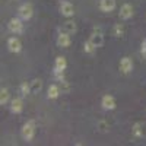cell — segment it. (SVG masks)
I'll return each mask as SVG.
<instances>
[{"mask_svg": "<svg viewBox=\"0 0 146 146\" xmlns=\"http://www.w3.org/2000/svg\"><path fill=\"white\" fill-rule=\"evenodd\" d=\"M35 129H36V124H35L34 120L27 121V123L23 124V127H22V137H23V140L31 142L34 139V136H35Z\"/></svg>", "mask_w": 146, "mask_h": 146, "instance_id": "obj_1", "label": "cell"}, {"mask_svg": "<svg viewBox=\"0 0 146 146\" xmlns=\"http://www.w3.org/2000/svg\"><path fill=\"white\" fill-rule=\"evenodd\" d=\"M18 15L22 21H29L34 15V7L31 3H23L19 9H18Z\"/></svg>", "mask_w": 146, "mask_h": 146, "instance_id": "obj_2", "label": "cell"}, {"mask_svg": "<svg viewBox=\"0 0 146 146\" xmlns=\"http://www.w3.org/2000/svg\"><path fill=\"white\" fill-rule=\"evenodd\" d=\"M89 41H91L96 48L101 47V45L104 44V34H102V29H101V28H95L94 32H92L91 36H89Z\"/></svg>", "mask_w": 146, "mask_h": 146, "instance_id": "obj_3", "label": "cell"}, {"mask_svg": "<svg viewBox=\"0 0 146 146\" xmlns=\"http://www.w3.org/2000/svg\"><path fill=\"white\" fill-rule=\"evenodd\" d=\"M7 28L12 34H21L23 31V23L21 18H12L7 23Z\"/></svg>", "mask_w": 146, "mask_h": 146, "instance_id": "obj_4", "label": "cell"}, {"mask_svg": "<svg viewBox=\"0 0 146 146\" xmlns=\"http://www.w3.org/2000/svg\"><path fill=\"white\" fill-rule=\"evenodd\" d=\"M101 105L104 110H108V111H111L117 107V102H115V98L113 95H104L102 100H101Z\"/></svg>", "mask_w": 146, "mask_h": 146, "instance_id": "obj_5", "label": "cell"}, {"mask_svg": "<svg viewBox=\"0 0 146 146\" xmlns=\"http://www.w3.org/2000/svg\"><path fill=\"white\" fill-rule=\"evenodd\" d=\"M7 48L10 53H21L22 50V42L19 38H16V36H12V38L7 40Z\"/></svg>", "mask_w": 146, "mask_h": 146, "instance_id": "obj_6", "label": "cell"}, {"mask_svg": "<svg viewBox=\"0 0 146 146\" xmlns=\"http://www.w3.org/2000/svg\"><path fill=\"white\" fill-rule=\"evenodd\" d=\"M72 40H70V34L63 31V32H60L58 36H57V45L58 47H62V48H67L70 45Z\"/></svg>", "mask_w": 146, "mask_h": 146, "instance_id": "obj_7", "label": "cell"}, {"mask_svg": "<svg viewBox=\"0 0 146 146\" xmlns=\"http://www.w3.org/2000/svg\"><path fill=\"white\" fill-rule=\"evenodd\" d=\"M60 13L66 18H72L75 15V7L69 2H62V5H60Z\"/></svg>", "mask_w": 146, "mask_h": 146, "instance_id": "obj_8", "label": "cell"}, {"mask_svg": "<svg viewBox=\"0 0 146 146\" xmlns=\"http://www.w3.org/2000/svg\"><path fill=\"white\" fill-rule=\"evenodd\" d=\"M118 15H120V19H123V21H127L133 16V7L129 3H124L123 6L120 7V12H118Z\"/></svg>", "mask_w": 146, "mask_h": 146, "instance_id": "obj_9", "label": "cell"}, {"mask_svg": "<svg viewBox=\"0 0 146 146\" xmlns=\"http://www.w3.org/2000/svg\"><path fill=\"white\" fill-rule=\"evenodd\" d=\"M120 70L121 73H124V75H127V73H130L133 70V62L130 57H123L120 60Z\"/></svg>", "mask_w": 146, "mask_h": 146, "instance_id": "obj_10", "label": "cell"}, {"mask_svg": "<svg viewBox=\"0 0 146 146\" xmlns=\"http://www.w3.org/2000/svg\"><path fill=\"white\" fill-rule=\"evenodd\" d=\"M10 111L13 114H21L23 111V101L22 98H15L10 101Z\"/></svg>", "mask_w": 146, "mask_h": 146, "instance_id": "obj_11", "label": "cell"}, {"mask_svg": "<svg viewBox=\"0 0 146 146\" xmlns=\"http://www.w3.org/2000/svg\"><path fill=\"white\" fill-rule=\"evenodd\" d=\"M60 86L58 85H56V83H53V85H50L48 86V91H47V96H48V100H57L58 98V95H60Z\"/></svg>", "mask_w": 146, "mask_h": 146, "instance_id": "obj_12", "label": "cell"}, {"mask_svg": "<svg viewBox=\"0 0 146 146\" xmlns=\"http://www.w3.org/2000/svg\"><path fill=\"white\" fill-rule=\"evenodd\" d=\"M100 9L102 12H113L115 9V0H101Z\"/></svg>", "mask_w": 146, "mask_h": 146, "instance_id": "obj_13", "label": "cell"}, {"mask_svg": "<svg viewBox=\"0 0 146 146\" xmlns=\"http://www.w3.org/2000/svg\"><path fill=\"white\" fill-rule=\"evenodd\" d=\"M67 67V62H66V58L64 57H57L56 58V62H54V72H64Z\"/></svg>", "mask_w": 146, "mask_h": 146, "instance_id": "obj_14", "label": "cell"}, {"mask_svg": "<svg viewBox=\"0 0 146 146\" xmlns=\"http://www.w3.org/2000/svg\"><path fill=\"white\" fill-rule=\"evenodd\" d=\"M63 31H66V32H69L70 35H73V34L78 31V27H76V23L73 22V21H66L64 25H63Z\"/></svg>", "mask_w": 146, "mask_h": 146, "instance_id": "obj_15", "label": "cell"}, {"mask_svg": "<svg viewBox=\"0 0 146 146\" xmlns=\"http://www.w3.org/2000/svg\"><path fill=\"white\" fill-rule=\"evenodd\" d=\"M31 83V91H32V94H38L41 89H42V80L41 79H34L32 82H29Z\"/></svg>", "mask_w": 146, "mask_h": 146, "instance_id": "obj_16", "label": "cell"}, {"mask_svg": "<svg viewBox=\"0 0 146 146\" xmlns=\"http://www.w3.org/2000/svg\"><path fill=\"white\" fill-rule=\"evenodd\" d=\"M113 35L117 36V38H121V36L124 35V27H123V23H115L114 28H113Z\"/></svg>", "mask_w": 146, "mask_h": 146, "instance_id": "obj_17", "label": "cell"}, {"mask_svg": "<svg viewBox=\"0 0 146 146\" xmlns=\"http://www.w3.org/2000/svg\"><path fill=\"white\" fill-rule=\"evenodd\" d=\"M9 96H10V94H9V91H7L6 88L0 89V105L7 104V102H9Z\"/></svg>", "mask_w": 146, "mask_h": 146, "instance_id": "obj_18", "label": "cell"}, {"mask_svg": "<svg viewBox=\"0 0 146 146\" xmlns=\"http://www.w3.org/2000/svg\"><path fill=\"white\" fill-rule=\"evenodd\" d=\"M21 94H22V96H27V95H29L32 91H31V83H27V82H22L21 83Z\"/></svg>", "mask_w": 146, "mask_h": 146, "instance_id": "obj_19", "label": "cell"}, {"mask_svg": "<svg viewBox=\"0 0 146 146\" xmlns=\"http://www.w3.org/2000/svg\"><path fill=\"white\" fill-rule=\"evenodd\" d=\"M95 48H96V47H95V45H94L89 40L83 44V51H85V53H88V54H92V53L95 51Z\"/></svg>", "mask_w": 146, "mask_h": 146, "instance_id": "obj_20", "label": "cell"}, {"mask_svg": "<svg viewBox=\"0 0 146 146\" xmlns=\"http://www.w3.org/2000/svg\"><path fill=\"white\" fill-rule=\"evenodd\" d=\"M133 135H135L136 137H142L143 136V131H142V126L140 123H135V126H133Z\"/></svg>", "mask_w": 146, "mask_h": 146, "instance_id": "obj_21", "label": "cell"}, {"mask_svg": "<svg viewBox=\"0 0 146 146\" xmlns=\"http://www.w3.org/2000/svg\"><path fill=\"white\" fill-rule=\"evenodd\" d=\"M140 53H142L143 58H146V38L142 41V48H140Z\"/></svg>", "mask_w": 146, "mask_h": 146, "instance_id": "obj_22", "label": "cell"}, {"mask_svg": "<svg viewBox=\"0 0 146 146\" xmlns=\"http://www.w3.org/2000/svg\"><path fill=\"white\" fill-rule=\"evenodd\" d=\"M98 129H101L102 131H105L108 129V124L105 123V121H100V123H98Z\"/></svg>", "mask_w": 146, "mask_h": 146, "instance_id": "obj_23", "label": "cell"}]
</instances>
